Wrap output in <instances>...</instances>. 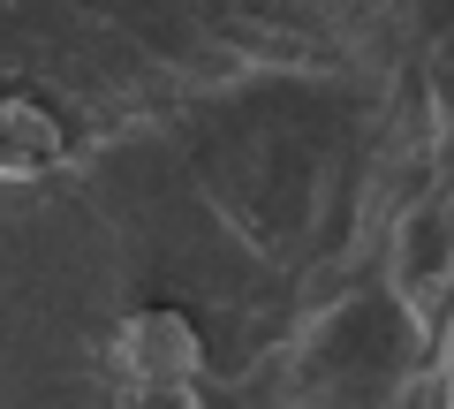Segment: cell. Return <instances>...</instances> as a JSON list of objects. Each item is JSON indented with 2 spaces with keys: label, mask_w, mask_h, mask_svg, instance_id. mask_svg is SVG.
I'll use <instances>...</instances> for the list:
<instances>
[{
  "label": "cell",
  "mask_w": 454,
  "mask_h": 409,
  "mask_svg": "<svg viewBox=\"0 0 454 409\" xmlns=\"http://www.w3.org/2000/svg\"><path fill=\"white\" fill-rule=\"evenodd\" d=\"M197 334L182 311H137L114 334V379L121 387H190L197 379Z\"/></svg>",
  "instance_id": "obj_1"
},
{
  "label": "cell",
  "mask_w": 454,
  "mask_h": 409,
  "mask_svg": "<svg viewBox=\"0 0 454 409\" xmlns=\"http://www.w3.org/2000/svg\"><path fill=\"white\" fill-rule=\"evenodd\" d=\"M53 122L38 114V106H23V98H0V167L8 175H23V167H46L53 160Z\"/></svg>",
  "instance_id": "obj_2"
},
{
  "label": "cell",
  "mask_w": 454,
  "mask_h": 409,
  "mask_svg": "<svg viewBox=\"0 0 454 409\" xmlns=\"http://www.w3.org/2000/svg\"><path fill=\"white\" fill-rule=\"evenodd\" d=\"M121 409H197L190 387H121Z\"/></svg>",
  "instance_id": "obj_3"
}]
</instances>
